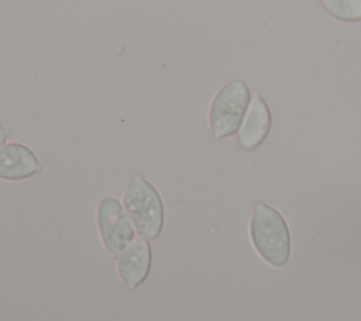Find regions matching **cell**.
Listing matches in <instances>:
<instances>
[{
  "label": "cell",
  "instance_id": "obj_9",
  "mask_svg": "<svg viewBox=\"0 0 361 321\" xmlns=\"http://www.w3.org/2000/svg\"><path fill=\"white\" fill-rule=\"evenodd\" d=\"M11 137H13L11 130H10L8 127L0 124V148H1L3 145H6L7 142H10Z\"/></svg>",
  "mask_w": 361,
  "mask_h": 321
},
{
  "label": "cell",
  "instance_id": "obj_7",
  "mask_svg": "<svg viewBox=\"0 0 361 321\" xmlns=\"http://www.w3.org/2000/svg\"><path fill=\"white\" fill-rule=\"evenodd\" d=\"M272 115L271 110L259 93L251 96V101L241 127L237 132L238 144L245 151H252L258 148L271 130Z\"/></svg>",
  "mask_w": 361,
  "mask_h": 321
},
{
  "label": "cell",
  "instance_id": "obj_3",
  "mask_svg": "<svg viewBox=\"0 0 361 321\" xmlns=\"http://www.w3.org/2000/svg\"><path fill=\"white\" fill-rule=\"evenodd\" d=\"M251 96V90L243 79H233L214 93L207 111V124L214 139L228 138L238 132Z\"/></svg>",
  "mask_w": 361,
  "mask_h": 321
},
{
  "label": "cell",
  "instance_id": "obj_2",
  "mask_svg": "<svg viewBox=\"0 0 361 321\" xmlns=\"http://www.w3.org/2000/svg\"><path fill=\"white\" fill-rule=\"evenodd\" d=\"M250 237L257 253L271 266L282 268L290 256V234L285 217L272 206L258 203L250 218Z\"/></svg>",
  "mask_w": 361,
  "mask_h": 321
},
{
  "label": "cell",
  "instance_id": "obj_6",
  "mask_svg": "<svg viewBox=\"0 0 361 321\" xmlns=\"http://www.w3.org/2000/svg\"><path fill=\"white\" fill-rule=\"evenodd\" d=\"M42 170L32 148L23 142H7L0 148V180L23 182Z\"/></svg>",
  "mask_w": 361,
  "mask_h": 321
},
{
  "label": "cell",
  "instance_id": "obj_8",
  "mask_svg": "<svg viewBox=\"0 0 361 321\" xmlns=\"http://www.w3.org/2000/svg\"><path fill=\"white\" fill-rule=\"evenodd\" d=\"M327 15L341 23L361 21V0H320Z\"/></svg>",
  "mask_w": 361,
  "mask_h": 321
},
{
  "label": "cell",
  "instance_id": "obj_5",
  "mask_svg": "<svg viewBox=\"0 0 361 321\" xmlns=\"http://www.w3.org/2000/svg\"><path fill=\"white\" fill-rule=\"evenodd\" d=\"M152 259L151 241L137 235L116 258V273L120 282L130 290L138 289L151 273Z\"/></svg>",
  "mask_w": 361,
  "mask_h": 321
},
{
  "label": "cell",
  "instance_id": "obj_1",
  "mask_svg": "<svg viewBox=\"0 0 361 321\" xmlns=\"http://www.w3.org/2000/svg\"><path fill=\"white\" fill-rule=\"evenodd\" d=\"M121 203L138 237L157 241L165 225V203L159 190L142 175H137L126 186Z\"/></svg>",
  "mask_w": 361,
  "mask_h": 321
},
{
  "label": "cell",
  "instance_id": "obj_4",
  "mask_svg": "<svg viewBox=\"0 0 361 321\" xmlns=\"http://www.w3.org/2000/svg\"><path fill=\"white\" fill-rule=\"evenodd\" d=\"M96 228L104 251L117 258L118 253L137 237L130 217L114 196H103L96 207Z\"/></svg>",
  "mask_w": 361,
  "mask_h": 321
}]
</instances>
